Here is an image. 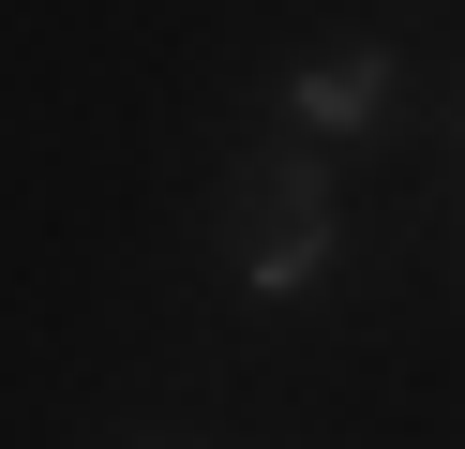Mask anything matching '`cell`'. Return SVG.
I'll return each mask as SVG.
<instances>
[{
	"label": "cell",
	"mask_w": 465,
	"mask_h": 449,
	"mask_svg": "<svg viewBox=\"0 0 465 449\" xmlns=\"http://www.w3.org/2000/svg\"><path fill=\"white\" fill-rule=\"evenodd\" d=\"M375 105H391V60H315V75H301V120H315V135H361Z\"/></svg>",
	"instance_id": "2"
},
{
	"label": "cell",
	"mask_w": 465,
	"mask_h": 449,
	"mask_svg": "<svg viewBox=\"0 0 465 449\" xmlns=\"http://www.w3.org/2000/svg\"><path fill=\"white\" fill-rule=\"evenodd\" d=\"M225 255H241V285H315V269H331V180L315 165H241V195H225Z\"/></svg>",
	"instance_id": "1"
}]
</instances>
